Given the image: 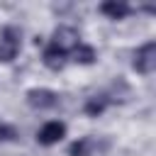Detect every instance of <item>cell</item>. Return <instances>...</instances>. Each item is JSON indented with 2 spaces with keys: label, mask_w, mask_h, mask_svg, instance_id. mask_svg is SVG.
I'll return each mask as SVG.
<instances>
[{
  "label": "cell",
  "mask_w": 156,
  "mask_h": 156,
  "mask_svg": "<svg viewBox=\"0 0 156 156\" xmlns=\"http://www.w3.org/2000/svg\"><path fill=\"white\" fill-rule=\"evenodd\" d=\"M100 149H105V146H100L95 136H83V139H78V141L71 144L68 156H93V154L100 151Z\"/></svg>",
  "instance_id": "obj_6"
},
{
  "label": "cell",
  "mask_w": 156,
  "mask_h": 156,
  "mask_svg": "<svg viewBox=\"0 0 156 156\" xmlns=\"http://www.w3.org/2000/svg\"><path fill=\"white\" fill-rule=\"evenodd\" d=\"M110 105V98L107 95H95V98H90L88 102H85V115L88 117H98V115H102L105 112V107Z\"/></svg>",
  "instance_id": "obj_9"
},
{
  "label": "cell",
  "mask_w": 156,
  "mask_h": 156,
  "mask_svg": "<svg viewBox=\"0 0 156 156\" xmlns=\"http://www.w3.org/2000/svg\"><path fill=\"white\" fill-rule=\"evenodd\" d=\"M41 61H44V66H46V68H51V71H61V68L66 66L68 56H66V54H61V51H56V49H51V46H46V49H44Z\"/></svg>",
  "instance_id": "obj_8"
},
{
  "label": "cell",
  "mask_w": 156,
  "mask_h": 156,
  "mask_svg": "<svg viewBox=\"0 0 156 156\" xmlns=\"http://www.w3.org/2000/svg\"><path fill=\"white\" fill-rule=\"evenodd\" d=\"M100 12L107 15L110 20H122V17H127L132 12V7L127 2H122V0H107V2L100 5Z\"/></svg>",
  "instance_id": "obj_7"
},
{
  "label": "cell",
  "mask_w": 156,
  "mask_h": 156,
  "mask_svg": "<svg viewBox=\"0 0 156 156\" xmlns=\"http://www.w3.org/2000/svg\"><path fill=\"white\" fill-rule=\"evenodd\" d=\"M20 46H22V32L12 24H7L2 32H0V61L7 63L12 61L17 54H20Z\"/></svg>",
  "instance_id": "obj_1"
},
{
  "label": "cell",
  "mask_w": 156,
  "mask_h": 156,
  "mask_svg": "<svg viewBox=\"0 0 156 156\" xmlns=\"http://www.w3.org/2000/svg\"><path fill=\"white\" fill-rule=\"evenodd\" d=\"M154 68H156V41H146L134 54V71L149 76V73H154Z\"/></svg>",
  "instance_id": "obj_3"
},
{
  "label": "cell",
  "mask_w": 156,
  "mask_h": 156,
  "mask_svg": "<svg viewBox=\"0 0 156 156\" xmlns=\"http://www.w3.org/2000/svg\"><path fill=\"white\" fill-rule=\"evenodd\" d=\"M63 134H66V124H63V122H46V124L39 129L37 141H39L41 146H51V144L61 141Z\"/></svg>",
  "instance_id": "obj_5"
},
{
  "label": "cell",
  "mask_w": 156,
  "mask_h": 156,
  "mask_svg": "<svg viewBox=\"0 0 156 156\" xmlns=\"http://www.w3.org/2000/svg\"><path fill=\"white\" fill-rule=\"evenodd\" d=\"M17 134H15V129L12 127H7V124H0V141H12Z\"/></svg>",
  "instance_id": "obj_11"
},
{
  "label": "cell",
  "mask_w": 156,
  "mask_h": 156,
  "mask_svg": "<svg viewBox=\"0 0 156 156\" xmlns=\"http://www.w3.org/2000/svg\"><path fill=\"white\" fill-rule=\"evenodd\" d=\"M78 44H80V41H78V32H76L73 27H56L54 34H51V41H49L51 49H56V51H61V54H66V56H68Z\"/></svg>",
  "instance_id": "obj_2"
},
{
  "label": "cell",
  "mask_w": 156,
  "mask_h": 156,
  "mask_svg": "<svg viewBox=\"0 0 156 156\" xmlns=\"http://www.w3.org/2000/svg\"><path fill=\"white\" fill-rule=\"evenodd\" d=\"M27 102L37 110H49L58 102V93H54L49 88H32V90H27Z\"/></svg>",
  "instance_id": "obj_4"
},
{
  "label": "cell",
  "mask_w": 156,
  "mask_h": 156,
  "mask_svg": "<svg viewBox=\"0 0 156 156\" xmlns=\"http://www.w3.org/2000/svg\"><path fill=\"white\" fill-rule=\"evenodd\" d=\"M71 58H73L76 63L88 66V63H93V61H95V49H93V46H88V44H78V46L71 51Z\"/></svg>",
  "instance_id": "obj_10"
}]
</instances>
